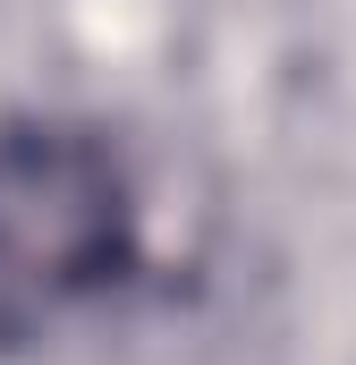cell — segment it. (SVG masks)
<instances>
[{"mask_svg":"<svg viewBox=\"0 0 356 365\" xmlns=\"http://www.w3.org/2000/svg\"><path fill=\"white\" fill-rule=\"evenodd\" d=\"M136 264V195L119 153L77 119L0 128V340H43L110 297Z\"/></svg>","mask_w":356,"mask_h":365,"instance_id":"1","label":"cell"}]
</instances>
